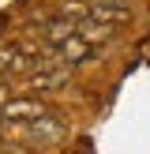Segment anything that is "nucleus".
<instances>
[{
  "instance_id": "423d86ee",
  "label": "nucleus",
  "mask_w": 150,
  "mask_h": 154,
  "mask_svg": "<svg viewBox=\"0 0 150 154\" xmlns=\"http://www.w3.org/2000/svg\"><path fill=\"white\" fill-rule=\"evenodd\" d=\"M30 132H34L41 143H52V139H60V135H64V124H60L52 113H45V117H38L34 124H30Z\"/></svg>"
},
{
  "instance_id": "7ed1b4c3",
  "label": "nucleus",
  "mask_w": 150,
  "mask_h": 154,
  "mask_svg": "<svg viewBox=\"0 0 150 154\" xmlns=\"http://www.w3.org/2000/svg\"><path fill=\"white\" fill-rule=\"evenodd\" d=\"M4 120H11V124H34L38 117H45L41 102L38 98H15V102L4 105V113H0Z\"/></svg>"
},
{
  "instance_id": "39448f33",
  "label": "nucleus",
  "mask_w": 150,
  "mask_h": 154,
  "mask_svg": "<svg viewBox=\"0 0 150 154\" xmlns=\"http://www.w3.org/2000/svg\"><path fill=\"white\" fill-rule=\"evenodd\" d=\"M79 34V23L71 19V15H64V19H52L49 26H45V42H49V49H56V45H64L68 38Z\"/></svg>"
},
{
  "instance_id": "f257e3e1",
  "label": "nucleus",
  "mask_w": 150,
  "mask_h": 154,
  "mask_svg": "<svg viewBox=\"0 0 150 154\" xmlns=\"http://www.w3.org/2000/svg\"><path fill=\"white\" fill-rule=\"evenodd\" d=\"M68 79H71V64H64L56 53H49L38 60L34 75H30V90H60Z\"/></svg>"
},
{
  "instance_id": "20e7f679",
  "label": "nucleus",
  "mask_w": 150,
  "mask_h": 154,
  "mask_svg": "<svg viewBox=\"0 0 150 154\" xmlns=\"http://www.w3.org/2000/svg\"><path fill=\"white\" fill-rule=\"evenodd\" d=\"M52 53H56V57L64 60V64H71V68H75V64H82V60H86L90 53H94V45H90L82 34H75V38H68L64 45H56Z\"/></svg>"
},
{
  "instance_id": "f03ea898",
  "label": "nucleus",
  "mask_w": 150,
  "mask_h": 154,
  "mask_svg": "<svg viewBox=\"0 0 150 154\" xmlns=\"http://www.w3.org/2000/svg\"><path fill=\"white\" fill-rule=\"evenodd\" d=\"M86 19L90 23H105V26H120V23L131 19V8H128V0H94Z\"/></svg>"
}]
</instances>
